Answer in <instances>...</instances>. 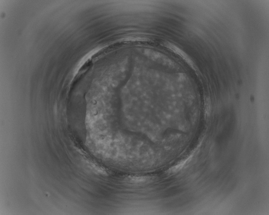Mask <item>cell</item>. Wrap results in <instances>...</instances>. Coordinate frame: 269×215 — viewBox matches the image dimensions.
Listing matches in <instances>:
<instances>
[{
  "label": "cell",
  "instance_id": "7a4b0ae2",
  "mask_svg": "<svg viewBox=\"0 0 269 215\" xmlns=\"http://www.w3.org/2000/svg\"><path fill=\"white\" fill-rule=\"evenodd\" d=\"M187 160H185V161L181 162L180 163L177 164L175 166H174L172 168L170 169L169 170H168V173H174L175 172H177L178 170L181 169L184 166V165L185 164L187 163Z\"/></svg>",
  "mask_w": 269,
  "mask_h": 215
},
{
  "label": "cell",
  "instance_id": "6da1fadb",
  "mask_svg": "<svg viewBox=\"0 0 269 215\" xmlns=\"http://www.w3.org/2000/svg\"><path fill=\"white\" fill-rule=\"evenodd\" d=\"M130 181L133 182H144L147 181L149 180H150V178L147 176H131L128 179Z\"/></svg>",
  "mask_w": 269,
  "mask_h": 215
}]
</instances>
